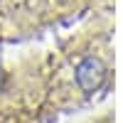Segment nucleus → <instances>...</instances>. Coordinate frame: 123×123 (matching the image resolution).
<instances>
[{
	"label": "nucleus",
	"instance_id": "1",
	"mask_svg": "<svg viewBox=\"0 0 123 123\" xmlns=\"http://www.w3.org/2000/svg\"><path fill=\"white\" fill-rule=\"evenodd\" d=\"M101 79H104V69H101V64H98L96 59L89 57V59H84V62L76 67V81H79V86L84 89V91L98 89Z\"/></svg>",
	"mask_w": 123,
	"mask_h": 123
}]
</instances>
